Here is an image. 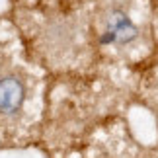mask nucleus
Masks as SVG:
<instances>
[{
	"label": "nucleus",
	"instance_id": "1",
	"mask_svg": "<svg viewBox=\"0 0 158 158\" xmlns=\"http://www.w3.org/2000/svg\"><path fill=\"white\" fill-rule=\"evenodd\" d=\"M137 37V27L133 26V22L127 18L123 12L113 10L106 20V41L109 43H117V45H125L131 43Z\"/></svg>",
	"mask_w": 158,
	"mask_h": 158
},
{
	"label": "nucleus",
	"instance_id": "2",
	"mask_svg": "<svg viewBox=\"0 0 158 158\" xmlns=\"http://www.w3.org/2000/svg\"><path fill=\"white\" fill-rule=\"evenodd\" d=\"M26 88L20 78L16 76H4L0 78V113L12 115L23 104Z\"/></svg>",
	"mask_w": 158,
	"mask_h": 158
}]
</instances>
